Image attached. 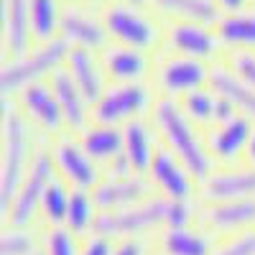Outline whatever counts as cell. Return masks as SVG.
I'll return each mask as SVG.
<instances>
[{"label": "cell", "mask_w": 255, "mask_h": 255, "mask_svg": "<svg viewBox=\"0 0 255 255\" xmlns=\"http://www.w3.org/2000/svg\"><path fill=\"white\" fill-rule=\"evenodd\" d=\"M46 140L49 138L36 130L13 100H3V113H0V222L8 217L18 186L26 179L36 153L46 145Z\"/></svg>", "instance_id": "obj_1"}, {"label": "cell", "mask_w": 255, "mask_h": 255, "mask_svg": "<svg viewBox=\"0 0 255 255\" xmlns=\"http://www.w3.org/2000/svg\"><path fill=\"white\" fill-rule=\"evenodd\" d=\"M151 120L156 125L161 145L166 151H171L189 168L191 176L197 179V184L204 181L212 174V168H215V161H212V156L207 151L204 130L186 118L179 100L158 97L156 105H153Z\"/></svg>", "instance_id": "obj_2"}, {"label": "cell", "mask_w": 255, "mask_h": 255, "mask_svg": "<svg viewBox=\"0 0 255 255\" xmlns=\"http://www.w3.org/2000/svg\"><path fill=\"white\" fill-rule=\"evenodd\" d=\"M69 44L64 38H54L49 44H38L20 59H5L0 69V92L3 100H13L23 87L33 82H46L56 69L67 64Z\"/></svg>", "instance_id": "obj_3"}, {"label": "cell", "mask_w": 255, "mask_h": 255, "mask_svg": "<svg viewBox=\"0 0 255 255\" xmlns=\"http://www.w3.org/2000/svg\"><path fill=\"white\" fill-rule=\"evenodd\" d=\"M158 92L151 82L108 84L102 97L92 105V120L105 125H128L138 118H151Z\"/></svg>", "instance_id": "obj_4"}, {"label": "cell", "mask_w": 255, "mask_h": 255, "mask_svg": "<svg viewBox=\"0 0 255 255\" xmlns=\"http://www.w3.org/2000/svg\"><path fill=\"white\" fill-rule=\"evenodd\" d=\"M166 199L163 197H148L145 202H138L133 207L115 209V212H100V220L95 232L123 240V238H153L166 225Z\"/></svg>", "instance_id": "obj_5"}, {"label": "cell", "mask_w": 255, "mask_h": 255, "mask_svg": "<svg viewBox=\"0 0 255 255\" xmlns=\"http://www.w3.org/2000/svg\"><path fill=\"white\" fill-rule=\"evenodd\" d=\"M209 74H212V64L163 51L161 59L153 61V82L151 84L156 87L158 97L181 100L189 92L209 87Z\"/></svg>", "instance_id": "obj_6"}, {"label": "cell", "mask_w": 255, "mask_h": 255, "mask_svg": "<svg viewBox=\"0 0 255 255\" xmlns=\"http://www.w3.org/2000/svg\"><path fill=\"white\" fill-rule=\"evenodd\" d=\"M102 23L110 33V41H115L120 46L151 51L161 41L158 26L140 10V5H133V3L108 5L102 10Z\"/></svg>", "instance_id": "obj_7"}, {"label": "cell", "mask_w": 255, "mask_h": 255, "mask_svg": "<svg viewBox=\"0 0 255 255\" xmlns=\"http://www.w3.org/2000/svg\"><path fill=\"white\" fill-rule=\"evenodd\" d=\"M49 143V140H46ZM56 176V168L51 161L49 148L44 145L36 153L26 179L20 181L18 194L10 204L8 217L3 220V225H15V227H28V225H38V207H41V197H44L46 186L51 184V179Z\"/></svg>", "instance_id": "obj_8"}, {"label": "cell", "mask_w": 255, "mask_h": 255, "mask_svg": "<svg viewBox=\"0 0 255 255\" xmlns=\"http://www.w3.org/2000/svg\"><path fill=\"white\" fill-rule=\"evenodd\" d=\"M54 168H56V176L64 179L72 189H95L105 171L87 156V151L82 148L77 133H61L56 138H51L46 143Z\"/></svg>", "instance_id": "obj_9"}, {"label": "cell", "mask_w": 255, "mask_h": 255, "mask_svg": "<svg viewBox=\"0 0 255 255\" xmlns=\"http://www.w3.org/2000/svg\"><path fill=\"white\" fill-rule=\"evenodd\" d=\"M13 102L18 105L20 113L31 120V125L44 138L51 140L61 133H69L49 79L46 82H33V84H28V87H23L13 97Z\"/></svg>", "instance_id": "obj_10"}, {"label": "cell", "mask_w": 255, "mask_h": 255, "mask_svg": "<svg viewBox=\"0 0 255 255\" xmlns=\"http://www.w3.org/2000/svg\"><path fill=\"white\" fill-rule=\"evenodd\" d=\"M145 179L151 181L153 186V194L156 197H163L166 202H184V199H197V179L191 176L189 168L161 145L156 156H153V163L148 168Z\"/></svg>", "instance_id": "obj_11"}, {"label": "cell", "mask_w": 255, "mask_h": 255, "mask_svg": "<svg viewBox=\"0 0 255 255\" xmlns=\"http://www.w3.org/2000/svg\"><path fill=\"white\" fill-rule=\"evenodd\" d=\"M255 197V168L243 163L235 166H215L212 174L199 181L197 199L202 204L212 202H238Z\"/></svg>", "instance_id": "obj_12"}, {"label": "cell", "mask_w": 255, "mask_h": 255, "mask_svg": "<svg viewBox=\"0 0 255 255\" xmlns=\"http://www.w3.org/2000/svg\"><path fill=\"white\" fill-rule=\"evenodd\" d=\"M166 51L217 64L215 59L222 51L215 26L197 23V20H171L166 28Z\"/></svg>", "instance_id": "obj_13"}, {"label": "cell", "mask_w": 255, "mask_h": 255, "mask_svg": "<svg viewBox=\"0 0 255 255\" xmlns=\"http://www.w3.org/2000/svg\"><path fill=\"white\" fill-rule=\"evenodd\" d=\"M255 133V123L245 115H238L227 123L212 125L204 130L207 151L215 161V166H235L245 161V151L250 145V138Z\"/></svg>", "instance_id": "obj_14"}, {"label": "cell", "mask_w": 255, "mask_h": 255, "mask_svg": "<svg viewBox=\"0 0 255 255\" xmlns=\"http://www.w3.org/2000/svg\"><path fill=\"white\" fill-rule=\"evenodd\" d=\"M197 222L215 240L255 230V197L253 199H238V202H212V204L199 202Z\"/></svg>", "instance_id": "obj_15"}, {"label": "cell", "mask_w": 255, "mask_h": 255, "mask_svg": "<svg viewBox=\"0 0 255 255\" xmlns=\"http://www.w3.org/2000/svg\"><path fill=\"white\" fill-rule=\"evenodd\" d=\"M95 202L100 212H115L133 207L138 202H145L153 197V186L145 176L133 174V176H102V181L92 189Z\"/></svg>", "instance_id": "obj_16"}, {"label": "cell", "mask_w": 255, "mask_h": 255, "mask_svg": "<svg viewBox=\"0 0 255 255\" xmlns=\"http://www.w3.org/2000/svg\"><path fill=\"white\" fill-rule=\"evenodd\" d=\"M59 38H64L72 49H87L97 54L110 46V33L105 28L102 18L84 13L82 8H64Z\"/></svg>", "instance_id": "obj_17"}, {"label": "cell", "mask_w": 255, "mask_h": 255, "mask_svg": "<svg viewBox=\"0 0 255 255\" xmlns=\"http://www.w3.org/2000/svg\"><path fill=\"white\" fill-rule=\"evenodd\" d=\"M158 148H161V140L151 118H138L123 125V156L135 174L140 176L148 174Z\"/></svg>", "instance_id": "obj_18"}, {"label": "cell", "mask_w": 255, "mask_h": 255, "mask_svg": "<svg viewBox=\"0 0 255 255\" xmlns=\"http://www.w3.org/2000/svg\"><path fill=\"white\" fill-rule=\"evenodd\" d=\"M100 61L110 84L148 82L151 77V59H148V51L140 49L110 44L105 51H100Z\"/></svg>", "instance_id": "obj_19"}, {"label": "cell", "mask_w": 255, "mask_h": 255, "mask_svg": "<svg viewBox=\"0 0 255 255\" xmlns=\"http://www.w3.org/2000/svg\"><path fill=\"white\" fill-rule=\"evenodd\" d=\"M3 51L5 59H20L31 51L33 28H31V5L28 0H3Z\"/></svg>", "instance_id": "obj_20"}, {"label": "cell", "mask_w": 255, "mask_h": 255, "mask_svg": "<svg viewBox=\"0 0 255 255\" xmlns=\"http://www.w3.org/2000/svg\"><path fill=\"white\" fill-rule=\"evenodd\" d=\"M49 84H51V90L56 95V102L61 108L64 123H67V130L69 133H82L84 128L92 123V105L87 102V97L79 92V87L74 84V79L67 72V67L56 69L49 77Z\"/></svg>", "instance_id": "obj_21"}, {"label": "cell", "mask_w": 255, "mask_h": 255, "mask_svg": "<svg viewBox=\"0 0 255 255\" xmlns=\"http://www.w3.org/2000/svg\"><path fill=\"white\" fill-rule=\"evenodd\" d=\"M215 243L199 222L191 227H163L153 235L156 253L161 255H212Z\"/></svg>", "instance_id": "obj_22"}, {"label": "cell", "mask_w": 255, "mask_h": 255, "mask_svg": "<svg viewBox=\"0 0 255 255\" xmlns=\"http://www.w3.org/2000/svg\"><path fill=\"white\" fill-rule=\"evenodd\" d=\"M64 67H67L74 84L79 87V92L87 97L90 105H95L110 84L108 77H105V69H102V61H100L97 51L69 49V56H67V64H64Z\"/></svg>", "instance_id": "obj_23"}, {"label": "cell", "mask_w": 255, "mask_h": 255, "mask_svg": "<svg viewBox=\"0 0 255 255\" xmlns=\"http://www.w3.org/2000/svg\"><path fill=\"white\" fill-rule=\"evenodd\" d=\"M82 148L87 156L102 168H108L113 161L123 156V128L118 125H105V123H90L82 133H77Z\"/></svg>", "instance_id": "obj_24"}, {"label": "cell", "mask_w": 255, "mask_h": 255, "mask_svg": "<svg viewBox=\"0 0 255 255\" xmlns=\"http://www.w3.org/2000/svg\"><path fill=\"white\" fill-rule=\"evenodd\" d=\"M209 90L222 95L225 100H230L238 108L240 115H245L248 120L255 123V90H250L248 84L232 72L227 64L217 61L212 64V74H209Z\"/></svg>", "instance_id": "obj_25"}, {"label": "cell", "mask_w": 255, "mask_h": 255, "mask_svg": "<svg viewBox=\"0 0 255 255\" xmlns=\"http://www.w3.org/2000/svg\"><path fill=\"white\" fill-rule=\"evenodd\" d=\"M217 38L227 51H255V8L240 13H222L215 23Z\"/></svg>", "instance_id": "obj_26"}, {"label": "cell", "mask_w": 255, "mask_h": 255, "mask_svg": "<svg viewBox=\"0 0 255 255\" xmlns=\"http://www.w3.org/2000/svg\"><path fill=\"white\" fill-rule=\"evenodd\" d=\"M148 3L174 20H197V23L215 26L222 18V10L215 0H148Z\"/></svg>", "instance_id": "obj_27"}, {"label": "cell", "mask_w": 255, "mask_h": 255, "mask_svg": "<svg viewBox=\"0 0 255 255\" xmlns=\"http://www.w3.org/2000/svg\"><path fill=\"white\" fill-rule=\"evenodd\" d=\"M100 220V207L95 202L92 189H72V199H69V209H67V220L64 227L79 240H84L87 235H92Z\"/></svg>", "instance_id": "obj_28"}, {"label": "cell", "mask_w": 255, "mask_h": 255, "mask_svg": "<svg viewBox=\"0 0 255 255\" xmlns=\"http://www.w3.org/2000/svg\"><path fill=\"white\" fill-rule=\"evenodd\" d=\"M69 199H72V186L54 176L51 184L46 186L44 197H41V207H38V227H64L67 220V209H69Z\"/></svg>", "instance_id": "obj_29"}, {"label": "cell", "mask_w": 255, "mask_h": 255, "mask_svg": "<svg viewBox=\"0 0 255 255\" xmlns=\"http://www.w3.org/2000/svg\"><path fill=\"white\" fill-rule=\"evenodd\" d=\"M44 248V227L3 225L0 232V255H38Z\"/></svg>", "instance_id": "obj_30"}, {"label": "cell", "mask_w": 255, "mask_h": 255, "mask_svg": "<svg viewBox=\"0 0 255 255\" xmlns=\"http://www.w3.org/2000/svg\"><path fill=\"white\" fill-rule=\"evenodd\" d=\"M31 5V28L36 44H49L61 33V8L59 0H28Z\"/></svg>", "instance_id": "obj_31"}, {"label": "cell", "mask_w": 255, "mask_h": 255, "mask_svg": "<svg viewBox=\"0 0 255 255\" xmlns=\"http://www.w3.org/2000/svg\"><path fill=\"white\" fill-rule=\"evenodd\" d=\"M179 105L184 108L186 118L194 123L202 130H209L215 125V105H217V95L212 92L209 87L197 90V92H189L186 97L179 100Z\"/></svg>", "instance_id": "obj_32"}, {"label": "cell", "mask_w": 255, "mask_h": 255, "mask_svg": "<svg viewBox=\"0 0 255 255\" xmlns=\"http://www.w3.org/2000/svg\"><path fill=\"white\" fill-rule=\"evenodd\" d=\"M82 240L67 227H49L44 230V255H79Z\"/></svg>", "instance_id": "obj_33"}, {"label": "cell", "mask_w": 255, "mask_h": 255, "mask_svg": "<svg viewBox=\"0 0 255 255\" xmlns=\"http://www.w3.org/2000/svg\"><path fill=\"white\" fill-rule=\"evenodd\" d=\"M197 217H199V199L168 202L163 227H191V225H197Z\"/></svg>", "instance_id": "obj_34"}, {"label": "cell", "mask_w": 255, "mask_h": 255, "mask_svg": "<svg viewBox=\"0 0 255 255\" xmlns=\"http://www.w3.org/2000/svg\"><path fill=\"white\" fill-rule=\"evenodd\" d=\"M212 255H255V230L220 238L212 248Z\"/></svg>", "instance_id": "obj_35"}, {"label": "cell", "mask_w": 255, "mask_h": 255, "mask_svg": "<svg viewBox=\"0 0 255 255\" xmlns=\"http://www.w3.org/2000/svg\"><path fill=\"white\" fill-rule=\"evenodd\" d=\"M225 64L248 84L250 90H255V51H230Z\"/></svg>", "instance_id": "obj_36"}, {"label": "cell", "mask_w": 255, "mask_h": 255, "mask_svg": "<svg viewBox=\"0 0 255 255\" xmlns=\"http://www.w3.org/2000/svg\"><path fill=\"white\" fill-rule=\"evenodd\" d=\"M153 250V238H123L115 240L113 255H151Z\"/></svg>", "instance_id": "obj_37"}, {"label": "cell", "mask_w": 255, "mask_h": 255, "mask_svg": "<svg viewBox=\"0 0 255 255\" xmlns=\"http://www.w3.org/2000/svg\"><path fill=\"white\" fill-rule=\"evenodd\" d=\"M113 248H115V240L100 235V232H92V235L82 240L79 255H113Z\"/></svg>", "instance_id": "obj_38"}, {"label": "cell", "mask_w": 255, "mask_h": 255, "mask_svg": "<svg viewBox=\"0 0 255 255\" xmlns=\"http://www.w3.org/2000/svg\"><path fill=\"white\" fill-rule=\"evenodd\" d=\"M217 95V92H215ZM240 113H238V108L232 105L230 100H225L222 95H217V105H215V125H220V123H227V120H232V118H238Z\"/></svg>", "instance_id": "obj_39"}, {"label": "cell", "mask_w": 255, "mask_h": 255, "mask_svg": "<svg viewBox=\"0 0 255 255\" xmlns=\"http://www.w3.org/2000/svg\"><path fill=\"white\" fill-rule=\"evenodd\" d=\"M222 13H240L248 10V0H215Z\"/></svg>", "instance_id": "obj_40"}, {"label": "cell", "mask_w": 255, "mask_h": 255, "mask_svg": "<svg viewBox=\"0 0 255 255\" xmlns=\"http://www.w3.org/2000/svg\"><path fill=\"white\" fill-rule=\"evenodd\" d=\"M245 163L255 168V133L250 138V145H248V151H245Z\"/></svg>", "instance_id": "obj_41"}, {"label": "cell", "mask_w": 255, "mask_h": 255, "mask_svg": "<svg viewBox=\"0 0 255 255\" xmlns=\"http://www.w3.org/2000/svg\"><path fill=\"white\" fill-rule=\"evenodd\" d=\"M128 3H133V5H143V3H148V0H128Z\"/></svg>", "instance_id": "obj_42"}, {"label": "cell", "mask_w": 255, "mask_h": 255, "mask_svg": "<svg viewBox=\"0 0 255 255\" xmlns=\"http://www.w3.org/2000/svg\"><path fill=\"white\" fill-rule=\"evenodd\" d=\"M151 255H161V253H156V250H153V253H151Z\"/></svg>", "instance_id": "obj_43"}, {"label": "cell", "mask_w": 255, "mask_h": 255, "mask_svg": "<svg viewBox=\"0 0 255 255\" xmlns=\"http://www.w3.org/2000/svg\"><path fill=\"white\" fill-rule=\"evenodd\" d=\"M38 255H44V253H38Z\"/></svg>", "instance_id": "obj_44"}]
</instances>
